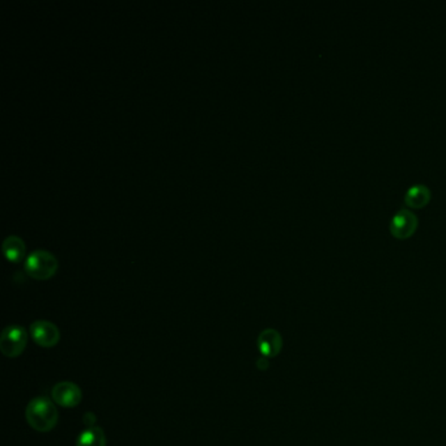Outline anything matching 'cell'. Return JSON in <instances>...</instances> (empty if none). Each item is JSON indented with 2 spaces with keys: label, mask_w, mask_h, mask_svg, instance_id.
<instances>
[{
  "label": "cell",
  "mask_w": 446,
  "mask_h": 446,
  "mask_svg": "<svg viewBox=\"0 0 446 446\" xmlns=\"http://www.w3.org/2000/svg\"><path fill=\"white\" fill-rule=\"evenodd\" d=\"M419 226V219L411 210L401 208L390 220V233L398 240H407L413 237Z\"/></svg>",
  "instance_id": "cell-4"
},
{
  "label": "cell",
  "mask_w": 446,
  "mask_h": 446,
  "mask_svg": "<svg viewBox=\"0 0 446 446\" xmlns=\"http://www.w3.org/2000/svg\"><path fill=\"white\" fill-rule=\"evenodd\" d=\"M52 397L53 401L56 404L62 406V407H76L82 402L83 399V393L82 389L74 383L70 381H63V383H58L54 385L52 389Z\"/></svg>",
  "instance_id": "cell-6"
},
{
  "label": "cell",
  "mask_w": 446,
  "mask_h": 446,
  "mask_svg": "<svg viewBox=\"0 0 446 446\" xmlns=\"http://www.w3.org/2000/svg\"><path fill=\"white\" fill-rule=\"evenodd\" d=\"M33 340L43 348H52L61 339L59 329L49 321H36L31 325Z\"/></svg>",
  "instance_id": "cell-5"
},
{
  "label": "cell",
  "mask_w": 446,
  "mask_h": 446,
  "mask_svg": "<svg viewBox=\"0 0 446 446\" xmlns=\"http://www.w3.org/2000/svg\"><path fill=\"white\" fill-rule=\"evenodd\" d=\"M268 365H270V364H268V362H267L266 359H259V360L256 362V367H258L259 371H266V369L268 368Z\"/></svg>",
  "instance_id": "cell-12"
},
{
  "label": "cell",
  "mask_w": 446,
  "mask_h": 446,
  "mask_svg": "<svg viewBox=\"0 0 446 446\" xmlns=\"http://www.w3.org/2000/svg\"><path fill=\"white\" fill-rule=\"evenodd\" d=\"M3 253L11 262H19L25 254V245L17 236H8L3 243Z\"/></svg>",
  "instance_id": "cell-10"
},
{
  "label": "cell",
  "mask_w": 446,
  "mask_h": 446,
  "mask_svg": "<svg viewBox=\"0 0 446 446\" xmlns=\"http://www.w3.org/2000/svg\"><path fill=\"white\" fill-rule=\"evenodd\" d=\"M84 422L88 425L95 424V422H96V416L93 414H91V413H88V414H85Z\"/></svg>",
  "instance_id": "cell-11"
},
{
  "label": "cell",
  "mask_w": 446,
  "mask_h": 446,
  "mask_svg": "<svg viewBox=\"0 0 446 446\" xmlns=\"http://www.w3.org/2000/svg\"><path fill=\"white\" fill-rule=\"evenodd\" d=\"M58 268L56 258L46 250H36L26 258L25 271L36 280H47L55 275Z\"/></svg>",
  "instance_id": "cell-2"
},
{
  "label": "cell",
  "mask_w": 446,
  "mask_h": 446,
  "mask_svg": "<svg viewBox=\"0 0 446 446\" xmlns=\"http://www.w3.org/2000/svg\"><path fill=\"white\" fill-rule=\"evenodd\" d=\"M431 198H432V192L429 190V187L423 183H416L411 187H408V190L404 194L403 199L407 208L422 210L431 202Z\"/></svg>",
  "instance_id": "cell-8"
},
{
  "label": "cell",
  "mask_w": 446,
  "mask_h": 446,
  "mask_svg": "<svg viewBox=\"0 0 446 446\" xmlns=\"http://www.w3.org/2000/svg\"><path fill=\"white\" fill-rule=\"evenodd\" d=\"M28 424L38 432H50L58 423V411L55 404L46 397L32 399L25 411Z\"/></svg>",
  "instance_id": "cell-1"
},
{
  "label": "cell",
  "mask_w": 446,
  "mask_h": 446,
  "mask_svg": "<svg viewBox=\"0 0 446 446\" xmlns=\"http://www.w3.org/2000/svg\"><path fill=\"white\" fill-rule=\"evenodd\" d=\"M28 344V332L22 326L12 325L3 330L0 337V351L7 357L20 356Z\"/></svg>",
  "instance_id": "cell-3"
},
{
  "label": "cell",
  "mask_w": 446,
  "mask_h": 446,
  "mask_svg": "<svg viewBox=\"0 0 446 446\" xmlns=\"http://www.w3.org/2000/svg\"><path fill=\"white\" fill-rule=\"evenodd\" d=\"M76 446H107V436L100 426H91L80 433Z\"/></svg>",
  "instance_id": "cell-9"
},
{
  "label": "cell",
  "mask_w": 446,
  "mask_h": 446,
  "mask_svg": "<svg viewBox=\"0 0 446 446\" xmlns=\"http://www.w3.org/2000/svg\"><path fill=\"white\" fill-rule=\"evenodd\" d=\"M258 348L266 357H275L283 348V338L277 330L266 329L258 335Z\"/></svg>",
  "instance_id": "cell-7"
}]
</instances>
